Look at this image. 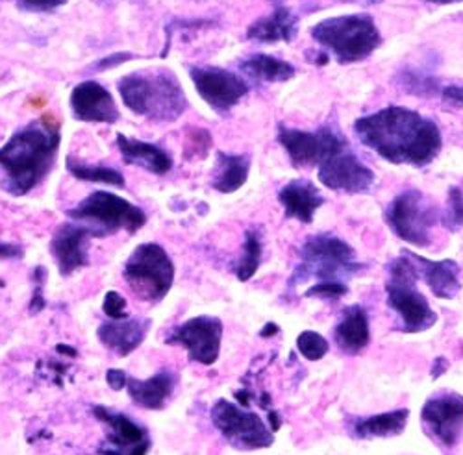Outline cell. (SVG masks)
<instances>
[{
  "label": "cell",
  "instance_id": "24",
  "mask_svg": "<svg viewBox=\"0 0 463 455\" xmlns=\"http://www.w3.org/2000/svg\"><path fill=\"white\" fill-rule=\"evenodd\" d=\"M297 17L291 10L279 6L273 15L254 21L247 30V40L256 43H279L293 42L297 35Z\"/></svg>",
  "mask_w": 463,
  "mask_h": 455
},
{
  "label": "cell",
  "instance_id": "7",
  "mask_svg": "<svg viewBox=\"0 0 463 455\" xmlns=\"http://www.w3.org/2000/svg\"><path fill=\"white\" fill-rule=\"evenodd\" d=\"M312 37L326 47L339 63H354L378 49L382 37L369 15H343L321 21Z\"/></svg>",
  "mask_w": 463,
  "mask_h": 455
},
{
  "label": "cell",
  "instance_id": "30",
  "mask_svg": "<svg viewBox=\"0 0 463 455\" xmlns=\"http://www.w3.org/2000/svg\"><path fill=\"white\" fill-rule=\"evenodd\" d=\"M261 252H263L261 234L260 230H254L252 228V230L245 234L243 254L234 265V273L240 282H249L258 273L260 263H261Z\"/></svg>",
  "mask_w": 463,
  "mask_h": 455
},
{
  "label": "cell",
  "instance_id": "43",
  "mask_svg": "<svg viewBox=\"0 0 463 455\" xmlns=\"http://www.w3.org/2000/svg\"><path fill=\"white\" fill-rule=\"evenodd\" d=\"M279 333V326L275 324V322H269V324H265L263 326V330L260 331V335L261 337H273V335H277Z\"/></svg>",
  "mask_w": 463,
  "mask_h": 455
},
{
  "label": "cell",
  "instance_id": "12",
  "mask_svg": "<svg viewBox=\"0 0 463 455\" xmlns=\"http://www.w3.org/2000/svg\"><path fill=\"white\" fill-rule=\"evenodd\" d=\"M93 416L106 426V442L100 455H146L152 442L148 432L128 414L104 405L91 409Z\"/></svg>",
  "mask_w": 463,
  "mask_h": 455
},
{
  "label": "cell",
  "instance_id": "14",
  "mask_svg": "<svg viewBox=\"0 0 463 455\" xmlns=\"http://www.w3.org/2000/svg\"><path fill=\"white\" fill-rule=\"evenodd\" d=\"M189 76L201 98L221 116L249 93V86L238 74L219 67H189Z\"/></svg>",
  "mask_w": 463,
  "mask_h": 455
},
{
  "label": "cell",
  "instance_id": "45",
  "mask_svg": "<svg viewBox=\"0 0 463 455\" xmlns=\"http://www.w3.org/2000/svg\"><path fill=\"white\" fill-rule=\"evenodd\" d=\"M427 3H432V5H454V3H463V0H427Z\"/></svg>",
  "mask_w": 463,
  "mask_h": 455
},
{
  "label": "cell",
  "instance_id": "39",
  "mask_svg": "<svg viewBox=\"0 0 463 455\" xmlns=\"http://www.w3.org/2000/svg\"><path fill=\"white\" fill-rule=\"evenodd\" d=\"M24 255L23 246L15 243H6L0 241V259H21Z\"/></svg>",
  "mask_w": 463,
  "mask_h": 455
},
{
  "label": "cell",
  "instance_id": "9",
  "mask_svg": "<svg viewBox=\"0 0 463 455\" xmlns=\"http://www.w3.org/2000/svg\"><path fill=\"white\" fill-rule=\"evenodd\" d=\"M385 220L397 237L422 248L432 241V228L439 220V213L420 191L410 189L390 204Z\"/></svg>",
  "mask_w": 463,
  "mask_h": 455
},
{
  "label": "cell",
  "instance_id": "13",
  "mask_svg": "<svg viewBox=\"0 0 463 455\" xmlns=\"http://www.w3.org/2000/svg\"><path fill=\"white\" fill-rule=\"evenodd\" d=\"M279 141L286 148L295 167L321 165L346 146L345 141L330 128H321L317 132H302L280 126Z\"/></svg>",
  "mask_w": 463,
  "mask_h": 455
},
{
  "label": "cell",
  "instance_id": "15",
  "mask_svg": "<svg viewBox=\"0 0 463 455\" xmlns=\"http://www.w3.org/2000/svg\"><path fill=\"white\" fill-rule=\"evenodd\" d=\"M420 419L427 433L443 446L452 448L463 432V396L445 393L430 398L422 405Z\"/></svg>",
  "mask_w": 463,
  "mask_h": 455
},
{
  "label": "cell",
  "instance_id": "44",
  "mask_svg": "<svg viewBox=\"0 0 463 455\" xmlns=\"http://www.w3.org/2000/svg\"><path fill=\"white\" fill-rule=\"evenodd\" d=\"M56 352H58V354H65V356H69V358H76V356H79V352H76V348H72V347H69V345H58V347H56Z\"/></svg>",
  "mask_w": 463,
  "mask_h": 455
},
{
  "label": "cell",
  "instance_id": "33",
  "mask_svg": "<svg viewBox=\"0 0 463 455\" xmlns=\"http://www.w3.org/2000/svg\"><path fill=\"white\" fill-rule=\"evenodd\" d=\"M349 292V287L346 283H339V282H323V283H316L310 289L304 292L306 298H321V300H337L341 296H345Z\"/></svg>",
  "mask_w": 463,
  "mask_h": 455
},
{
  "label": "cell",
  "instance_id": "6",
  "mask_svg": "<svg viewBox=\"0 0 463 455\" xmlns=\"http://www.w3.org/2000/svg\"><path fill=\"white\" fill-rule=\"evenodd\" d=\"M67 217L90 228L97 239L121 230L136 234L146 224V213L141 208L108 191L91 193L79 206L67 209Z\"/></svg>",
  "mask_w": 463,
  "mask_h": 455
},
{
  "label": "cell",
  "instance_id": "34",
  "mask_svg": "<svg viewBox=\"0 0 463 455\" xmlns=\"http://www.w3.org/2000/svg\"><path fill=\"white\" fill-rule=\"evenodd\" d=\"M45 280H47V271L40 265V267L33 271V292H32V300H30V313L32 315H37L40 311H43L47 306V302L43 298Z\"/></svg>",
  "mask_w": 463,
  "mask_h": 455
},
{
  "label": "cell",
  "instance_id": "42",
  "mask_svg": "<svg viewBox=\"0 0 463 455\" xmlns=\"http://www.w3.org/2000/svg\"><path fill=\"white\" fill-rule=\"evenodd\" d=\"M443 95L450 100H456V102H461L463 104V88H447L443 91Z\"/></svg>",
  "mask_w": 463,
  "mask_h": 455
},
{
  "label": "cell",
  "instance_id": "27",
  "mask_svg": "<svg viewBox=\"0 0 463 455\" xmlns=\"http://www.w3.org/2000/svg\"><path fill=\"white\" fill-rule=\"evenodd\" d=\"M410 419L408 409H397L367 416L354 424L353 435L358 439H388L397 437L406 430Z\"/></svg>",
  "mask_w": 463,
  "mask_h": 455
},
{
  "label": "cell",
  "instance_id": "26",
  "mask_svg": "<svg viewBox=\"0 0 463 455\" xmlns=\"http://www.w3.org/2000/svg\"><path fill=\"white\" fill-rule=\"evenodd\" d=\"M249 171H250L249 156L224 154V152H219L212 187L222 195L236 193L238 189H241L245 185V181L249 178Z\"/></svg>",
  "mask_w": 463,
  "mask_h": 455
},
{
  "label": "cell",
  "instance_id": "40",
  "mask_svg": "<svg viewBox=\"0 0 463 455\" xmlns=\"http://www.w3.org/2000/svg\"><path fill=\"white\" fill-rule=\"evenodd\" d=\"M269 424H271V432H273V433H277V432L280 430V426H282V419H280V414H279L277 411H271V409H269Z\"/></svg>",
  "mask_w": 463,
  "mask_h": 455
},
{
  "label": "cell",
  "instance_id": "32",
  "mask_svg": "<svg viewBox=\"0 0 463 455\" xmlns=\"http://www.w3.org/2000/svg\"><path fill=\"white\" fill-rule=\"evenodd\" d=\"M128 302L127 298L118 292V291H108L104 294V302H102V311L109 320H121V319H128Z\"/></svg>",
  "mask_w": 463,
  "mask_h": 455
},
{
  "label": "cell",
  "instance_id": "10",
  "mask_svg": "<svg viewBox=\"0 0 463 455\" xmlns=\"http://www.w3.org/2000/svg\"><path fill=\"white\" fill-rule=\"evenodd\" d=\"M212 422L224 441L238 450H261L273 446L275 435L260 416L228 400H217L212 407Z\"/></svg>",
  "mask_w": 463,
  "mask_h": 455
},
{
  "label": "cell",
  "instance_id": "4",
  "mask_svg": "<svg viewBox=\"0 0 463 455\" xmlns=\"http://www.w3.org/2000/svg\"><path fill=\"white\" fill-rule=\"evenodd\" d=\"M417 261L411 252L402 254L390 265V280L385 283L388 303L401 320L404 333H420L438 322V315L415 283L419 280Z\"/></svg>",
  "mask_w": 463,
  "mask_h": 455
},
{
  "label": "cell",
  "instance_id": "8",
  "mask_svg": "<svg viewBox=\"0 0 463 455\" xmlns=\"http://www.w3.org/2000/svg\"><path fill=\"white\" fill-rule=\"evenodd\" d=\"M123 276L136 298L158 303L175 283V263L162 245L143 243L127 259Z\"/></svg>",
  "mask_w": 463,
  "mask_h": 455
},
{
  "label": "cell",
  "instance_id": "5",
  "mask_svg": "<svg viewBox=\"0 0 463 455\" xmlns=\"http://www.w3.org/2000/svg\"><path fill=\"white\" fill-rule=\"evenodd\" d=\"M362 269V265L354 259V250L345 241L319 234L307 237L300 248V263L295 269L289 285L295 287L307 280L339 282L345 283L354 273Z\"/></svg>",
  "mask_w": 463,
  "mask_h": 455
},
{
  "label": "cell",
  "instance_id": "16",
  "mask_svg": "<svg viewBox=\"0 0 463 455\" xmlns=\"http://www.w3.org/2000/svg\"><path fill=\"white\" fill-rule=\"evenodd\" d=\"M319 181L332 191L356 195L369 191L374 183V172L351 152L341 150L319 165Z\"/></svg>",
  "mask_w": 463,
  "mask_h": 455
},
{
  "label": "cell",
  "instance_id": "2",
  "mask_svg": "<svg viewBox=\"0 0 463 455\" xmlns=\"http://www.w3.org/2000/svg\"><path fill=\"white\" fill-rule=\"evenodd\" d=\"M60 141V125L51 116L15 132L0 148V189L12 197L33 191L52 171Z\"/></svg>",
  "mask_w": 463,
  "mask_h": 455
},
{
  "label": "cell",
  "instance_id": "19",
  "mask_svg": "<svg viewBox=\"0 0 463 455\" xmlns=\"http://www.w3.org/2000/svg\"><path fill=\"white\" fill-rule=\"evenodd\" d=\"M152 322L145 317H128L121 320L102 322L97 330V337L104 348L118 358H128L136 352L148 335Z\"/></svg>",
  "mask_w": 463,
  "mask_h": 455
},
{
  "label": "cell",
  "instance_id": "36",
  "mask_svg": "<svg viewBox=\"0 0 463 455\" xmlns=\"http://www.w3.org/2000/svg\"><path fill=\"white\" fill-rule=\"evenodd\" d=\"M450 222L454 226L463 224V195L459 193V189H452L450 191Z\"/></svg>",
  "mask_w": 463,
  "mask_h": 455
},
{
  "label": "cell",
  "instance_id": "23",
  "mask_svg": "<svg viewBox=\"0 0 463 455\" xmlns=\"http://www.w3.org/2000/svg\"><path fill=\"white\" fill-rule=\"evenodd\" d=\"M417 261V269H419V276L427 282V285L430 287V291L438 296V298H454L459 289V265L452 259H443V261H430L427 257L415 255Z\"/></svg>",
  "mask_w": 463,
  "mask_h": 455
},
{
  "label": "cell",
  "instance_id": "20",
  "mask_svg": "<svg viewBox=\"0 0 463 455\" xmlns=\"http://www.w3.org/2000/svg\"><path fill=\"white\" fill-rule=\"evenodd\" d=\"M178 384V377L173 370L162 368L148 379H136L128 376L127 391L130 400L143 409L162 411L173 396Z\"/></svg>",
  "mask_w": 463,
  "mask_h": 455
},
{
  "label": "cell",
  "instance_id": "41",
  "mask_svg": "<svg viewBox=\"0 0 463 455\" xmlns=\"http://www.w3.org/2000/svg\"><path fill=\"white\" fill-rule=\"evenodd\" d=\"M447 368H449V361H447L445 358H438L436 363H434V368H432V377H434V379L439 377Z\"/></svg>",
  "mask_w": 463,
  "mask_h": 455
},
{
  "label": "cell",
  "instance_id": "1",
  "mask_svg": "<svg viewBox=\"0 0 463 455\" xmlns=\"http://www.w3.org/2000/svg\"><path fill=\"white\" fill-rule=\"evenodd\" d=\"M356 135L376 154L397 165H429L441 150L438 126L406 107H385L356 121Z\"/></svg>",
  "mask_w": 463,
  "mask_h": 455
},
{
  "label": "cell",
  "instance_id": "11",
  "mask_svg": "<svg viewBox=\"0 0 463 455\" xmlns=\"http://www.w3.org/2000/svg\"><path fill=\"white\" fill-rule=\"evenodd\" d=\"M222 333L224 326L219 317L199 315L169 330L165 345L182 347L187 352L189 361L212 367L221 356Z\"/></svg>",
  "mask_w": 463,
  "mask_h": 455
},
{
  "label": "cell",
  "instance_id": "3",
  "mask_svg": "<svg viewBox=\"0 0 463 455\" xmlns=\"http://www.w3.org/2000/svg\"><path fill=\"white\" fill-rule=\"evenodd\" d=\"M119 93L128 109L156 123L176 121L187 107L178 79L167 69H146L123 76Z\"/></svg>",
  "mask_w": 463,
  "mask_h": 455
},
{
  "label": "cell",
  "instance_id": "37",
  "mask_svg": "<svg viewBox=\"0 0 463 455\" xmlns=\"http://www.w3.org/2000/svg\"><path fill=\"white\" fill-rule=\"evenodd\" d=\"M106 384L111 391H123L128 384V374L121 368H109L106 372Z\"/></svg>",
  "mask_w": 463,
  "mask_h": 455
},
{
  "label": "cell",
  "instance_id": "38",
  "mask_svg": "<svg viewBox=\"0 0 463 455\" xmlns=\"http://www.w3.org/2000/svg\"><path fill=\"white\" fill-rule=\"evenodd\" d=\"M132 58H134V56H132L130 52H115V54H109V56L99 60V61L95 63V69H97V70L113 69V67H118V65H121V63H125V61H128V60H132Z\"/></svg>",
  "mask_w": 463,
  "mask_h": 455
},
{
  "label": "cell",
  "instance_id": "17",
  "mask_svg": "<svg viewBox=\"0 0 463 455\" xmlns=\"http://www.w3.org/2000/svg\"><path fill=\"white\" fill-rule=\"evenodd\" d=\"M93 232L79 222L61 224L51 241V254L61 276H71L90 265V241Z\"/></svg>",
  "mask_w": 463,
  "mask_h": 455
},
{
  "label": "cell",
  "instance_id": "18",
  "mask_svg": "<svg viewBox=\"0 0 463 455\" xmlns=\"http://www.w3.org/2000/svg\"><path fill=\"white\" fill-rule=\"evenodd\" d=\"M71 109L72 117L82 123L113 125L119 121V109L111 93L93 80L82 82L72 89Z\"/></svg>",
  "mask_w": 463,
  "mask_h": 455
},
{
  "label": "cell",
  "instance_id": "21",
  "mask_svg": "<svg viewBox=\"0 0 463 455\" xmlns=\"http://www.w3.org/2000/svg\"><path fill=\"white\" fill-rule=\"evenodd\" d=\"M279 200L288 218H297L304 224H310L316 211L325 204L319 189L307 180H293L286 183L280 189Z\"/></svg>",
  "mask_w": 463,
  "mask_h": 455
},
{
  "label": "cell",
  "instance_id": "25",
  "mask_svg": "<svg viewBox=\"0 0 463 455\" xmlns=\"http://www.w3.org/2000/svg\"><path fill=\"white\" fill-rule=\"evenodd\" d=\"M334 339L341 352L345 354H358L362 352L371 340V328L367 311L360 306L346 310L339 324L335 326Z\"/></svg>",
  "mask_w": 463,
  "mask_h": 455
},
{
  "label": "cell",
  "instance_id": "29",
  "mask_svg": "<svg viewBox=\"0 0 463 455\" xmlns=\"http://www.w3.org/2000/svg\"><path fill=\"white\" fill-rule=\"evenodd\" d=\"M67 171L71 172V176H74L76 180L82 181H91V183H104V185H111V187H125V176L111 167H104V165H86L82 162H76L72 156L67 158L65 163Z\"/></svg>",
  "mask_w": 463,
  "mask_h": 455
},
{
  "label": "cell",
  "instance_id": "28",
  "mask_svg": "<svg viewBox=\"0 0 463 455\" xmlns=\"http://www.w3.org/2000/svg\"><path fill=\"white\" fill-rule=\"evenodd\" d=\"M249 79L258 82H288L295 76V67L284 60L267 56V54H254L241 61L240 67Z\"/></svg>",
  "mask_w": 463,
  "mask_h": 455
},
{
  "label": "cell",
  "instance_id": "22",
  "mask_svg": "<svg viewBox=\"0 0 463 455\" xmlns=\"http://www.w3.org/2000/svg\"><path fill=\"white\" fill-rule=\"evenodd\" d=\"M118 148L125 163L141 167L152 174H167L173 169V158L167 150L158 144H150L145 141L130 139L123 134H118Z\"/></svg>",
  "mask_w": 463,
  "mask_h": 455
},
{
  "label": "cell",
  "instance_id": "35",
  "mask_svg": "<svg viewBox=\"0 0 463 455\" xmlns=\"http://www.w3.org/2000/svg\"><path fill=\"white\" fill-rule=\"evenodd\" d=\"M67 0H17V8L24 10V12H52L60 6H63Z\"/></svg>",
  "mask_w": 463,
  "mask_h": 455
},
{
  "label": "cell",
  "instance_id": "31",
  "mask_svg": "<svg viewBox=\"0 0 463 455\" xmlns=\"http://www.w3.org/2000/svg\"><path fill=\"white\" fill-rule=\"evenodd\" d=\"M297 348L304 359L319 361L328 354L330 343L321 333L306 330L297 337Z\"/></svg>",
  "mask_w": 463,
  "mask_h": 455
}]
</instances>
